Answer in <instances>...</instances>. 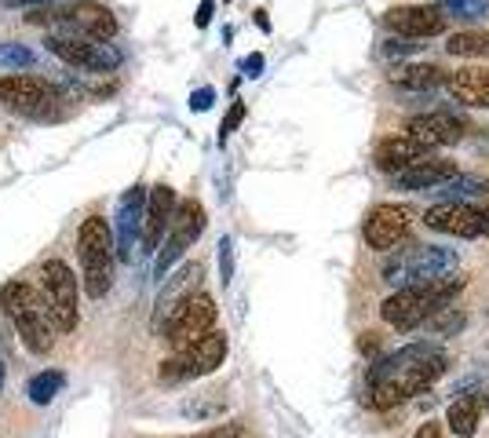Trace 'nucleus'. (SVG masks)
Instances as JSON below:
<instances>
[{
    "label": "nucleus",
    "mask_w": 489,
    "mask_h": 438,
    "mask_svg": "<svg viewBox=\"0 0 489 438\" xmlns=\"http://www.w3.org/2000/svg\"><path fill=\"white\" fill-rule=\"evenodd\" d=\"M446 369H450V358L439 344L416 340V344H406L384 358H376L369 365V383H391V388L402 391V399H413L427 391L439 376H446Z\"/></svg>",
    "instance_id": "f257e3e1"
},
{
    "label": "nucleus",
    "mask_w": 489,
    "mask_h": 438,
    "mask_svg": "<svg viewBox=\"0 0 489 438\" xmlns=\"http://www.w3.org/2000/svg\"><path fill=\"white\" fill-rule=\"evenodd\" d=\"M358 347H362L365 355H376V351H380V340H376V333H362V340H358Z\"/></svg>",
    "instance_id": "a19ab883"
},
{
    "label": "nucleus",
    "mask_w": 489,
    "mask_h": 438,
    "mask_svg": "<svg viewBox=\"0 0 489 438\" xmlns=\"http://www.w3.org/2000/svg\"><path fill=\"white\" fill-rule=\"evenodd\" d=\"M413 438H446V427L434 424V420H427V424H420V431H416Z\"/></svg>",
    "instance_id": "ea45409f"
},
{
    "label": "nucleus",
    "mask_w": 489,
    "mask_h": 438,
    "mask_svg": "<svg viewBox=\"0 0 489 438\" xmlns=\"http://www.w3.org/2000/svg\"><path fill=\"white\" fill-rule=\"evenodd\" d=\"M4 380H8V369H4V358H0V391H4Z\"/></svg>",
    "instance_id": "a18cd8bd"
},
{
    "label": "nucleus",
    "mask_w": 489,
    "mask_h": 438,
    "mask_svg": "<svg viewBox=\"0 0 489 438\" xmlns=\"http://www.w3.org/2000/svg\"><path fill=\"white\" fill-rule=\"evenodd\" d=\"M8 8H37V4H51V0H0Z\"/></svg>",
    "instance_id": "37998d69"
},
{
    "label": "nucleus",
    "mask_w": 489,
    "mask_h": 438,
    "mask_svg": "<svg viewBox=\"0 0 489 438\" xmlns=\"http://www.w3.org/2000/svg\"><path fill=\"white\" fill-rule=\"evenodd\" d=\"M220 282H223V285L234 282V241H231V238L220 241Z\"/></svg>",
    "instance_id": "72a5a7b5"
},
{
    "label": "nucleus",
    "mask_w": 489,
    "mask_h": 438,
    "mask_svg": "<svg viewBox=\"0 0 489 438\" xmlns=\"http://www.w3.org/2000/svg\"><path fill=\"white\" fill-rule=\"evenodd\" d=\"M194 22H197L201 30L212 22V0H201V8H197V19H194Z\"/></svg>",
    "instance_id": "79ce46f5"
},
{
    "label": "nucleus",
    "mask_w": 489,
    "mask_h": 438,
    "mask_svg": "<svg viewBox=\"0 0 489 438\" xmlns=\"http://www.w3.org/2000/svg\"><path fill=\"white\" fill-rule=\"evenodd\" d=\"M26 22L33 26H44V22H63L70 30H77V37H88V40H106L110 44L118 37V15L106 8V4H95V0H81L74 8H59V12H30Z\"/></svg>",
    "instance_id": "9b49d317"
},
{
    "label": "nucleus",
    "mask_w": 489,
    "mask_h": 438,
    "mask_svg": "<svg viewBox=\"0 0 489 438\" xmlns=\"http://www.w3.org/2000/svg\"><path fill=\"white\" fill-rule=\"evenodd\" d=\"M475 231H478V238H489V205L475 208Z\"/></svg>",
    "instance_id": "4c0bfd02"
},
{
    "label": "nucleus",
    "mask_w": 489,
    "mask_h": 438,
    "mask_svg": "<svg viewBox=\"0 0 489 438\" xmlns=\"http://www.w3.org/2000/svg\"><path fill=\"white\" fill-rule=\"evenodd\" d=\"M81 285L88 300H102L114 285V231L102 215H88L77 231Z\"/></svg>",
    "instance_id": "20e7f679"
},
{
    "label": "nucleus",
    "mask_w": 489,
    "mask_h": 438,
    "mask_svg": "<svg viewBox=\"0 0 489 438\" xmlns=\"http://www.w3.org/2000/svg\"><path fill=\"white\" fill-rule=\"evenodd\" d=\"M215 318H220V311H215V300L208 293H194L190 300H183L176 307V314L165 321V328H161V340H165L172 351H183L190 344H197L201 337H208L215 328Z\"/></svg>",
    "instance_id": "9d476101"
},
{
    "label": "nucleus",
    "mask_w": 489,
    "mask_h": 438,
    "mask_svg": "<svg viewBox=\"0 0 489 438\" xmlns=\"http://www.w3.org/2000/svg\"><path fill=\"white\" fill-rule=\"evenodd\" d=\"M460 289H464V274H446V278H434V282L406 285L380 303V318L395 328H416L427 314H434L439 307H450V300Z\"/></svg>",
    "instance_id": "7ed1b4c3"
},
{
    "label": "nucleus",
    "mask_w": 489,
    "mask_h": 438,
    "mask_svg": "<svg viewBox=\"0 0 489 438\" xmlns=\"http://www.w3.org/2000/svg\"><path fill=\"white\" fill-rule=\"evenodd\" d=\"M467 125L457 114H446V110H434V114H416L406 125V136L416 139L424 150H442V146H457L464 139Z\"/></svg>",
    "instance_id": "f3484780"
},
{
    "label": "nucleus",
    "mask_w": 489,
    "mask_h": 438,
    "mask_svg": "<svg viewBox=\"0 0 489 438\" xmlns=\"http://www.w3.org/2000/svg\"><path fill=\"white\" fill-rule=\"evenodd\" d=\"M201 274H205V267H201L197 259H190V263L176 267V274H169V278L161 282V293H157V300H153V318H150V328H153L157 337H161V328H165V321L176 314V307L197 293Z\"/></svg>",
    "instance_id": "2eb2a0df"
},
{
    "label": "nucleus",
    "mask_w": 489,
    "mask_h": 438,
    "mask_svg": "<svg viewBox=\"0 0 489 438\" xmlns=\"http://www.w3.org/2000/svg\"><path fill=\"white\" fill-rule=\"evenodd\" d=\"M48 51L56 59L70 63V66H81V70H95V74H106V70H118L125 63V55L118 44H106V40H88V37H48L44 40Z\"/></svg>",
    "instance_id": "f8f14e48"
},
{
    "label": "nucleus",
    "mask_w": 489,
    "mask_h": 438,
    "mask_svg": "<svg viewBox=\"0 0 489 438\" xmlns=\"http://www.w3.org/2000/svg\"><path fill=\"white\" fill-rule=\"evenodd\" d=\"M446 88L457 102L475 106V110H489V70H478V66L457 70V74H450Z\"/></svg>",
    "instance_id": "4be33fe9"
},
{
    "label": "nucleus",
    "mask_w": 489,
    "mask_h": 438,
    "mask_svg": "<svg viewBox=\"0 0 489 438\" xmlns=\"http://www.w3.org/2000/svg\"><path fill=\"white\" fill-rule=\"evenodd\" d=\"M424 227L434 234H450V238H478L475 231V205L460 201H439L424 212Z\"/></svg>",
    "instance_id": "6ab92c4d"
},
{
    "label": "nucleus",
    "mask_w": 489,
    "mask_h": 438,
    "mask_svg": "<svg viewBox=\"0 0 489 438\" xmlns=\"http://www.w3.org/2000/svg\"><path fill=\"white\" fill-rule=\"evenodd\" d=\"M241 121H245V102H234V106L227 110L223 125H220V143H227V139H231V132H234Z\"/></svg>",
    "instance_id": "f704fd0d"
},
{
    "label": "nucleus",
    "mask_w": 489,
    "mask_h": 438,
    "mask_svg": "<svg viewBox=\"0 0 489 438\" xmlns=\"http://www.w3.org/2000/svg\"><path fill=\"white\" fill-rule=\"evenodd\" d=\"M482 409H489V388H485V399H482Z\"/></svg>",
    "instance_id": "49530a36"
},
{
    "label": "nucleus",
    "mask_w": 489,
    "mask_h": 438,
    "mask_svg": "<svg viewBox=\"0 0 489 438\" xmlns=\"http://www.w3.org/2000/svg\"><path fill=\"white\" fill-rule=\"evenodd\" d=\"M446 51L457 59H489V30H460L450 33Z\"/></svg>",
    "instance_id": "a878e982"
},
{
    "label": "nucleus",
    "mask_w": 489,
    "mask_h": 438,
    "mask_svg": "<svg viewBox=\"0 0 489 438\" xmlns=\"http://www.w3.org/2000/svg\"><path fill=\"white\" fill-rule=\"evenodd\" d=\"M446 81H450V74L442 66H431V63H409V66L391 70V84L402 92H434Z\"/></svg>",
    "instance_id": "5701e85b"
},
{
    "label": "nucleus",
    "mask_w": 489,
    "mask_h": 438,
    "mask_svg": "<svg viewBox=\"0 0 489 438\" xmlns=\"http://www.w3.org/2000/svg\"><path fill=\"white\" fill-rule=\"evenodd\" d=\"M424 157H431V150H424L416 139H409V136H391V139H380V146H376V153H372V164H376L380 172L398 176V172L413 169V164L424 161Z\"/></svg>",
    "instance_id": "aec40b11"
},
{
    "label": "nucleus",
    "mask_w": 489,
    "mask_h": 438,
    "mask_svg": "<svg viewBox=\"0 0 489 438\" xmlns=\"http://www.w3.org/2000/svg\"><path fill=\"white\" fill-rule=\"evenodd\" d=\"M227 358V337L220 328H212L208 337H201L197 344L183 347V351H172L165 362H161L157 376L161 383H187V380H197V376H208L223 365Z\"/></svg>",
    "instance_id": "6e6552de"
},
{
    "label": "nucleus",
    "mask_w": 489,
    "mask_h": 438,
    "mask_svg": "<svg viewBox=\"0 0 489 438\" xmlns=\"http://www.w3.org/2000/svg\"><path fill=\"white\" fill-rule=\"evenodd\" d=\"M212 102H215V88H197V92L190 95V110H194V114H205Z\"/></svg>",
    "instance_id": "e433bc0d"
},
{
    "label": "nucleus",
    "mask_w": 489,
    "mask_h": 438,
    "mask_svg": "<svg viewBox=\"0 0 489 438\" xmlns=\"http://www.w3.org/2000/svg\"><path fill=\"white\" fill-rule=\"evenodd\" d=\"M457 270V252L442 249V245H413V249H395L380 274H384L388 285H420V282H434V278H446V274Z\"/></svg>",
    "instance_id": "39448f33"
},
{
    "label": "nucleus",
    "mask_w": 489,
    "mask_h": 438,
    "mask_svg": "<svg viewBox=\"0 0 489 438\" xmlns=\"http://www.w3.org/2000/svg\"><path fill=\"white\" fill-rule=\"evenodd\" d=\"M409 231H413V208L391 205V201L376 205L365 219V227H362L369 249H376V252H395L409 238Z\"/></svg>",
    "instance_id": "ddd939ff"
},
{
    "label": "nucleus",
    "mask_w": 489,
    "mask_h": 438,
    "mask_svg": "<svg viewBox=\"0 0 489 438\" xmlns=\"http://www.w3.org/2000/svg\"><path fill=\"white\" fill-rule=\"evenodd\" d=\"M427 194H434V197H442V201H467V197H482V194H489V176H478V172H457L453 180H446L442 187H434V190H427Z\"/></svg>",
    "instance_id": "393cba45"
},
{
    "label": "nucleus",
    "mask_w": 489,
    "mask_h": 438,
    "mask_svg": "<svg viewBox=\"0 0 489 438\" xmlns=\"http://www.w3.org/2000/svg\"><path fill=\"white\" fill-rule=\"evenodd\" d=\"M478 420H482V399L478 395H460L446 413V424H450V431L457 438H475Z\"/></svg>",
    "instance_id": "b1692460"
},
{
    "label": "nucleus",
    "mask_w": 489,
    "mask_h": 438,
    "mask_svg": "<svg viewBox=\"0 0 489 438\" xmlns=\"http://www.w3.org/2000/svg\"><path fill=\"white\" fill-rule=\"evenodd\" d=\"M0 102H4L12 114L30 118V121H56L59 118V88L48 84L44 77H30V74H12L0 81Z\"/></svg>",
    "instance_id": "0eeeda50"
},
{
    "label": "nucleus",
    "mask_w": 489,
    "mask_h": 438,
    "mask_svg": "<svg viewBox=\"0 0 489 438\" xmlns=\"http://www.w3.org/2000/svg\"><path fill=\"white\" fill-rule=\"evenodd\" d=\"M416 48L424 51V44H409V40L398 37V40H388V44H384V55H388V59H402V55H409V51H416Z\"/></svg>",
    "instance_id": "c9c22d12"
},
{
    "label": "nucleus",
    "mask_w": 489,
    "mask_h": 438,
    "mask_svg": "<svg viewBox=\"0 0 489 438\" xmlns=\"http://www.w3.org/2000/svg\"><path fill=\"white\" fill-rule=\"evenodd\" d=\"M457 176V164L453 161H442V157H424V161H416L413 169H406V172H398V176H391V183L398 187V190H416V194H427V190H434V187H442L446 180H453Z\"/></svg>",
    "instance_id": "412c9836"
},
{
    "label": "nucleus",
    "mask_w": 489,
    "mask_h": 438,
    "mask_svg": "<svg viewBox=\"0 0 489 438\" xmlns=\"http://www.w3.org/2000/svg\"><path fill=\"white\" fill-rule=\"evenodd\" d=\"M143 208H146V187H128L125 197L118 201V238H114V256L118 259H132L135 245H139V231H143Z\"/></svg>",
    "instance_id": "a211bd4d"
},
{
    "label": "nucleus",
    "mask_w": 489,
    "mask_h": 438,
    "mask_svg": "<svg viewBox=\"0 0 489 438\" xmlns=\"http://www.w3.org/2000/svg\"><path fill=\"white\" fill-rule=\"evenodd\" d=\"M384 26L402 40H431L446 33L450 19L434 4H398L384 12Z\"/></svg>",
    "instance_id": "4468645a"
},
{
    "label": "nucleus",
    "mask_w": 489,
    "mask_h": 438,
    "mask_svg": "<svg viewBox=\"0 0 489 438\" xmlns=\"http://www.w3.org/2000/svg\"><path fill=\"white\" fill-rule=\"evenodd\" d=\"M259 70H263V55H259V51H252L249 59L241 63V74H245V77H259Z\"/></svg>",
    "instance_id": "58836bf2"
},
{
    "label": "nucleus",
    "mask_w": 489,
    "mask_h": 438,
    "mask_svg": "<svg viewBox=\"0 0 489 438\" xmlns=\"http://www.w3.org/2000/svg\"><path fill=\"white\" fill-rule=\"evenodd\" d=\"M205 223H208V215H205V205H201L197 197H187V201L176 205L172 223H169V234H165V241H161L157 259H153V278H157V282L169 278L172 267H176V263L187 256V249L201 238Z\"/></svg>",
    "instance_id": "423d86ee"
},
{
    "label": "nucleus",
    "mask_w": 489,
    "mask_h": 438,
    "mask_svg": "<svg viewBox=\"0 0 489 438\" xmlns=\"http://www.w3.org/2000/svg\"><path fill=\"white\" fill-rule=\"evenodd\" d=\"M434 8L457 22H489V0H434Z\"/></svg>",
    "instance_id": "c85d7f7f"
},
{
    "label": "nucleus",
    "mask_w": 489,
    "mask_h": 438,
    "mask_svg": "<svg viewBox=\"0 0 489 438\" xmlns=\"http://www.w3.org/2000/svg\"><path fill=\"white\" fill-rule=\"evenodd\" d=\"M33 66V51L15 40H0V70H26Z\"/></svg>",
    "instance_id": "c756f323"
},
{
    "label": "nucleus",
    "mask_w": 489,
    "mask_h": 438,
    "mask_svg": "<svg viewBox=\"0 0 489 438\" xmlns=\"http://www.w3.org/2000/svg\"><path fill=\"white\" fill-rule=\"evenodd\" d=\"M464 325H467V314L460 307H439L434 314H427L416 328H424V333H431V337H460Z\"/></svg>",
    "instance_id": "bb28decb"
},
{
    "label": "nucleus",
    "mask_w": 489,
    "mask_h": 438,
    "mask_svg": "<svg viewBox=\"0 0 489 438\" xmlns=\"http://www.w3.org/2000/svg\"><path fill=\"white\" fill-rule=\"evenodd\" d=\"M63 383H66V376L59 369H44V372H37V376L26 380V399L33 406H48L51 399L63 391Z\"/></svg>",
    "instance_id": "cd10ccee"
},
{
    "label": "nucleus",
    "mask_w": 489,
    "mask_h": 438,
    "mask_svg": "<svg viewBox=\"0 0 489 438\" xmlns=\"http://www.w3.org/2000/svg\"><path fill=\"white\" fill-rule=\"evenodd\" d=\"M402 402H406L402 391L391 388V383H369V406H372V409H395V406H402Z\"/></svg>",
    "instance_id": "7c9ffc66"
},
{
    "label": "nucleus",
    "mask_w": 489,
    "mask_h": 438,
    "mask_svg": "<svg viewBox=\"0 0 489 438\" xmlns=\"http://www.w3.org/2000/svg\"><path fill=\"white\" fill-rule=\"evenodd\" d=\"M0 307L12 318L15 333L30 355H48L56 347V325H51L48 303L30 282H8L0 289Z\"/></svg>",
    "instance_id": "f03ea898"
},
{
    "label": "nucleus",
    "mask_w": 489,
    "mask_h": 438,
    "mask_svg": "<svg viewBox=\"0 0 489 438\" xmlns=\"http://www.w3.org/2000/svg\"><path fill=\"white\" fill-rule=\"evenodd\" d=\"M256 26H259V30H270V22H266V12H256Z\"/></svg>",
    "instance_id": "c03bdc74"
},
{
    "label": "nucleus",
    "mask_w": 489,
    "mask_h": 438,
    "mask_svg": "<svg viewBox=\"0 0 489 438\" xmlns=\"http://www.w3.org/2000/svg\"><path fill=\"white\" fill-rule=\"evenodd\" d=\"M176 190L169 183H157L153 190H146V208H143V231H139V249L143 252H157L161 241L169 234L172 212H176Z\"/></svg>",
    "instance_id": "dca6fc26"
},
{
    "label": "nucleus",
    "mask_w": 489,
    "mask_h": 438,
    "mask_svg": "<svg viewBox=\"0 0 489 438\" xmlns=\"http://www.w3.org/2000/svg\"><path fill=\"white\" fill-rule=\"evenodd\" d=\"M227 409V402L223 399H190V402H183V413L190 416V420H208V416H220Z\"/></svg>",
    "instance_id": "2f4dec72"
},
{
    "label": "nucleus",
    "mask_w": 489,
    "mask_h": 438,
    "mask_svg": "<svg viewBox=\"0 0 489 438\" xmlns=\"http://www.w3.org/2000/svg\"><path fill=\"white\" fill-rule=\"evenodd\" d=\"M245 434V420H227V424H215V427H205L197 434H183V438H241Z\"/></svg>",
    "instance_id": "473e14b6"
},
{
    "label": "nucleus",
    "mask_w": 489,
    "mask_h": 438,
    "mask_svg": "<svg viewBox=\"0 0 489 438\" xmlns=\"http://www.w3.org/2000/svg\"><path fill=\"white\" fill-rule=\"evenodd\" d=\"M44 274V303H48V314H51V325L56 333H74L77 321H81V307H77V278L66 259H44L40 267Z\"/></svg>",
    "instance_id": "1a4fd4ad"
}]
</instances>
